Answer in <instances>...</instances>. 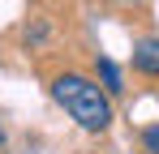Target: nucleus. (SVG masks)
Here are the masks:
<instances>
[{
    "instance_id": "f257e3e1",
    "label": "nucleus",
    "mask_w": 159,
    "mask_h": 154,
    "mask_svg": "<svg viewBox=\"0 0 159 154\" xmlns=\"http://www.w3.org/2000/svg\"><path fill=\"white\" fill-rule=\"evenodd\" d=\"M52 99L86 133H103L112 124V99L103 94L99 81H90V77H82V73H56L52 77Z\"/></svg>"
},
{
    "instance_id": "f03ea898",
    "label": "nucleus",
    "mask_w": 159,
    "mask_h": 154,
    "mask_svg": "<svg viewBox=\"0 0 159 154\" xmlns=\"http://www.w3.org/2000/svg\"><path fill=\"white\" fill-rule=\"evenodd\" d=\"M133 69L142 77H159V39H138L133 43Z\"/></svg>"
},
{
    "instance_id": "7ed1b4c3",
    "label": "nucleus",
    "mask_w": 159,
    "mask_h": 154,
    "mask_svg": "<svg viewBox=\"0 0 159 154\" xmlns=\"http://www.w3.org/2000/svg\"><path fill=\"white\" fill-rule=\"evenodd\" d=\"M95 69H99V77H103V94H107V99L125 90V86H120V69H116L107 56H99V60H95Z\"/></svg>"
},
{
    "instance_id": "20e7f679",
    "label": "nucleus",
    "mask_w": 159,
    "mask_h": 154,
    "mask_svg": "<svg viewBox=\"0 0 159 154\" xmlns=\"http://www.w3.org/2000/svg\"><path fill=\"white\" fill-rule=\"evenodd\" d=\"M142 150H146V154H159V124H146V128H142Z\"/></svg>"
},
{
    "instance_id": "39448f33",
    "label": "nucleus",
    "mask_w": 159,
    "mask_h": 154,
    "mask_svg": "<svg viewBox=\"0 0 159 154\" xmlns=\"http://www.w3.org/2000/svg\"><path fill=\"white\" fill-rule=\"evenodd\" d=\"M4 141H9V133H4V124H0V146H4Z\"/></svg>"
}]
</instances>
